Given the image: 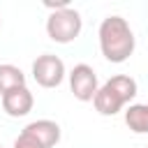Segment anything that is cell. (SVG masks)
Wrapping results in <instances>:
<instances>
[{
    "label": "cell",
    "mask_w": 148,
    "mask_h": 148,
    "mask_svg": "<svg viewBox=\"0 0 148 148\" xmlns=\"http://www.w3.org/2000/svg\"><path fill=\"white\" fill-rule=\"evenodd\" d=\"M97 37H99V51L109 62L120 65L134 53V46H136L134 32H132L130 23L118 14L102 18Z\"/></svg>",
    "instance_id": "1"
},
{
    "label": "cell",
    "mask_w": 148,
    "mask_h": 148,
    "mask_svg": "<svg viewBox=\"0 0 148 148\" xmlns=\"http://www.w3.org/2000/svg\"><path fill=\"white\" fill-rule=\"evenodd\" d=\"M136 97V81L127 74H116L109 81H104L92 99L97 113L102 116H116L123 111L125 104H130Z\"/></svg>",
    "instance_id": "2"
},
{
    "label": "cell",
    "mask_w": 148,
    "mask_h": 148,
    "mask_svg": "<svg viewBox=\"0 0 148 148\" xmlns=\"http://www.w3.org/2000/svg\"><path fill=\"white\" fill-rule=\"evenodd\" d=\"M83 28V18L76 9L67 7L60 12H51L46 18V35L56 42V44H69L81 35Z\"/></svg>",
    "instance_id": "3"
},
{
    "label": "cell",
    "mask_w": 148,
    "mask_h": 148,
    "mask_svg": "<svg viewBox=\"0 0 148 148\" xmlns=\"http://www.w3.org/2000/svg\"><path fill=\"white\" fill-rule=\"evenodd\" d=\"M65 62L53 53L37 56L32 62V79L42 88H58L65 81Z\"/></svg>",
    "instance_id": "4"
},
{
    "label": "cell",
    "mask_w": 148,
    "mask_h": 148,
    "mask_svg": "<svg viewBox=\"0 0 148 148\" xmlns=\"http://www.w3.org/2000/svg\"><path fill=\"white\" fill-rule=\"evenodd\" d=\"M67 76H69V90L79 102H92L95 99V95L99 90V81H97V74L90 65L79 62L72 67V72Z\"/></svg>",
    "instance_id": "5"
},
{
    "label": "cell",
    "mask_w": 148,
    "mask_h": 148,
    "mask_svg": "<svg viewBox=\"0 0 148 148\" xmlns=\"http://www.w3.org/2000/svg\"><path fill=\"white\" fill-rule=\"evenodd\" d=\"M0 104H2V109H5V113L9 118H23V116H28L32 111L35 97H32L28 86H21V88H14V90L5 92L0 97Z\"/></svg>",
    "instance_id": "6"
},
{
    "label": "cell",
    "mask_w": 148,
    "mask_h": 148,
    "mask_svg": "<svg viewBox=\"0 0 148 148\" xmlns=\"http://www.w3.org/2000/svg\"><path fill=\"white\" fill-rule=\"evenodd\" d=\"M23 132H28L32 139H37L42 143V148H53L60 141V125L56 120L42 118V120H32L23 127Z\"/></svg>",
    "instance_id": "7"
},
{
    "label": "cell",
    "mask_w": 148,
    "mask_h": 148,
    "mask_svg": "<svg viewBox=\"0 0 148 148\" xmlns=\"http://www.w3.org/2000/svg\"><path fill=\"white\" fill-rule=\"evenodd\" d=\"M21 86H25V74L16 65H9V62L0 65V97L14 88H21Z\"/></svg>",
    "instance_id": "8"
},
{
    "label": "cell",
    "mask_w": 148,
    "mask_h": 148,
    "mask_svg": "<svg viewBox=\"0 0 148 148\" xmlns=\"http://www.w3.org/2000/svg\"><path fill=\"white\" fill-rule=\"evenodd\" d=\"M12 148H42V143L37 139H32L28 132H21L16 139H14V146Z\"/></svg>",
    "instance_id": "9"
},
{
    "label": "cell",
    "mask_w": 148,
    "mask_h": 148,
    "mask_svg": "<svg viewBox=\"0 0 148 148\" xmlns=\"http://www.w3.org/2000/svg\"><path fill=\"white\" fill-rule=\"evenodd\" d=\"M0 23H2V18H0Z\"/></svg>",
    "instance_id": "10"
},
{
    "label": "cell",
    "mask_w": 148,
    "mask_h": 148,
    "mask_svg": "<svg viewBox=\"0 0 148 148\" xmlns=\"http://www.w3.org/2000/svg\"><path fill=\"white\" fill-rule=\"evenodd\" d=\"M146 148H148V146H146Z\"/></svg>",
    "instance_id": "11"
}]
</instances>
